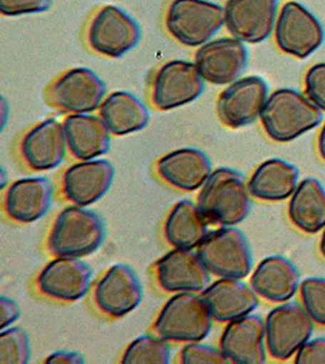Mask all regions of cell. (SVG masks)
I'll return each instance as SVG.
<instances>
[{"label": "cell", "instance_id": "6da1fadb", "mask_svg": "<svg viewBox=\"0 0 325 364\" xmlns=\"http://www.w3.org/2000/svg\"><path fill=\"white\" fill-rule=\"evenodd\" d=\"M321 112L309 97L283 87L268 96L259 118L267 136L274 142L285 144L317 128L323 120Z\"/></svg>", "mask_w": 325, "mask_h": 364}, {"label": "cell", "instance_id": "7a4b0ae2", "mask_svg": "<svg viewBox=\"0 0 325 364\" xmlns=\"http://www.w3.org/2000/svg\"><path fill=\"white\" fill-rule=\"evenodd\" d=\"M106 228L100 215L87 207L72 205L58 213L48 236V250L55 257L92 255L100 249Z\"/></svg>", "mask_w": 325, "mask_h": 364}, {"label": "cell", "instance_id": "3957f363", "mask_svg": "<svg viewBox=\"0 0 325 364\" xmlns=\"http://www.w3.org/2000/svg\"><path fill=\"white\" fill-rule=\"evenodd\" d=\"M250 191L237 170L218 168L201 187L197 205L211 225L242 224L251 211Z\"/></svg>", "mask_w": 325, "mask_h": 364}, {"label": "cell", "instance_id": "277c9868", "mask_svg": "<svg viewBox=\"0 0 325 364\" xmlns=\"http://www.w3.org/2000/svg\"><path fill=\"white\" fill-rule=\"evenodd\" d=\"M212 315L202 295L175 293L154 323L156 336L173 343H200L212 329Z\"/></svg>", "mask_w": 325, "mask_h": 364}, {"label": "cell", "instance_id": "5b68a950", "mask_svg": "<svg viewBox=\"0 0 325 364\" xmlns=\"http://www.w3.org/2000/svg\"><path fill=\"white\" fill-rule=\"evenodd\" d=\"M223 25L225 8L209 0H171L165 13L167 33L187 48L212 41Z\"/></svg>", "mask_w": 325, "mask_h": 364}, {"label": "cell", "instance_id": "8992f818", "mask_svg": "<svg viewBox=\"0 0 325 364\" xmlns=\"http://www.w3.org/2000/svg\"><path fill=\"white\" fill-rule=\"evenodd\" d=\"M106 84L96 72L75 67L55 77L44 91L46 105L65 114H87L100 107Z\"/></svg>", "mask_w": 325, "mask_h": 364}, {"label": "cell", "instance_id": "52a82bcc", "mask_svg": "<svg viewBox=\"0 0 325 364\" xmlns=\"http://www.w3.org/2000/svg\"><path fill=\"white\" fill-rule=\"evenodd\" d=\"M197 254L213 276L227 279H244L252 269L250 245L242 231L234 226H222L209 232Z\"/></svg>", "mask_w": 325, "mask_h": 364}, {"label": "cell", "instance_id": "ba28073f", "mask_svg": "<svg viewBox=\"0 0 325 364\" xmlns=\"http://www.w3.org/2000/svg\"><path fill=\"white\" fill-rule=\"evenodd\" d=\"M140 37V27L133 17L115 5H105L96 10L86 29L89 49L108 58L125 56L138 46Z\"/></svg>", "mask_w": 325, "mask_h": 364}, {"label": "cell", "instance_id": "9c48e42d", "mask_svg": "<svg viewBox=\"0 0 325 364\" xmlns=\"http://www.w3.org/2000/svg\"><path fill=\"white\" fill-rule=\"evenodd\" d=\"M204 79L195 63L171 60L162 63L151 79L150 101L159 111L183 107L204 92Z\"/></svg>", "mask_w": 325, "mask_h": 364}, {"label": "cell", "instance_id": "30bf717a", "mask_svg": "<svg viewBox=\"0 0 325 364\" xmlns=\"http://www.w3.org/2000/svg\"><path fill=\"white\" fill-rule=\"evenodd\" d=\"M264 329L272 358L288 360L311 339L314 324L304 307L297 302H285L268 314Z\"/></svg>", "mask_w": 325, "mask_h": 364}, {"label": "cell", "instance_id": "8fae6325", "mask_svg": "<svg viewBox=\"0 0 325 364\" xmlns=\"http://www.w3.org/2000/svg\"><path fill=\"white\" fill-rule=\"evenodd\" d=\"M275 44L292 58H309L324 42V29L309 9L288 1L280 9L274 27Z\"/></svg>", "mask_w": 325, "mask_h": 364}, {"label": "cell", "instance_id": "7c38bea8", "mask_svg": "<svg viewBox=\"0 0 325 364\" xmlns=\"http://www.w3.org/2000/svg\"><path fill=\"white\" fill-rule=\"evenodd\" d=\"M268 84L259 75L239 78L222 91L216 112L222 124L240 129L259 119L268 99Z\"/></svg>", "mask_w": 325, "mask_h": 364}, {"label": "cell", "instance_id": "4fadbf2b", "mask_svg": "<svg viewBox=\"0 0 325 364\" xmlns=\"http://www.w3.org/2000/svg\"><path fill=\"white\" fill-rule=\"evenodd\" d=\"M249 63L244 43L234 37H222L201 46L195 53L196 68L205 82L229 85L240 78Z\"/></svg>", "mask_w": 325, "mask_h": 364}, {"label": "cell", "instance_id": "5bb4252c", "mask_svg": "<svg viewBox=\"0 0 325 364\" xmlns=\"http://www.w3.org/2000/svg\"><path fill=\"white\" fill-rule=\"evenodd\" d=\"M93 299L96 309L111 318L130 315L143 300L142 283L125 264L111 266L96 282Z\"/></svg>", "mask_w": 325, "mask_h": 364}, {"label": "cell", "instance_id": "9a60e30c", "mask_svg": "<svg viewBox=\"0 0 325 364\" xmlns=\"http://www.w3.org/2000/svg\"><path fill=\"white\" fill-rule=\"evenodd\" d=\"M278 3L279 0H227L225 28L240 42H264L274 29Z\"/></svg>", "mask_w": 325, "mask_h": 364}, {"label": "cell", "instance_id": "2e32d148", "mask_svg": "<svg viewBox=\"0 0 325 364\" xmlns=\"http://www.w3.org/2000/svg\"><path fill=\"white\" fill-rule=\"evenodd\" d=\"M92 277V269L80 259L55 257L38 274L37 288L46 298L75 302L86 296Z\"/></svg>", "mask_w": 325, "mask_h": 364}, {"label": "cell", "instance_id": "e0dca14e", "mask_svg": "<svg viewBox=\"0 0 325 364\" xmlns=\"http://www.w3.org/2000/svg\"><path fill=\"white\" fill-rule=\"evenodd\" d=\"M115 168L106 159L80 161L65 171L61 190L66 200L78 207L99 202L113 186Z\"/></svg>", "mask_w": 325, "mask_h": 364}, {"label": "cell", "instance_id": "ac0fdd59", "mask_svg": "<svg viewBox=\"0 0 325 364\" xmlns=\"http://www.w3.org/2000/svg\"><path fill=\"white\" fill-rule=\"evenodd\" d=\"M156 281L167 293H196L209 286L210 272L192 249L175 248L155 265Z\"/></svg>", "mask_w": 325, "mask_h": 364}, {"label": "cell", "instance_id": "d6986e66", "mask_svg": "<svg viewBox=\"0 0 325 364\" xmlns=\"http://www.w3.org/2000/svg\"><path fill=\"white\" fill-rule=\"evenodd\" d=\"M67 142L63 124L51 118L34 125L22 136L20 154L26 166L34 171L58 168L66 157Z\"/></svg>", "mask_w": 325, "mask_h": 364}, {"label": "cell", "instance_id": "ffe728a7", "mask_svg": "<svg viewBox=\"0 0 325 364\" xmlns=\"http://www.w3.org/2000/svg\"><path fill=\"white\" fill-rule=\"evenodd\" d=\"M220 348L234 364H262L267 357L264 321L247 315L227 324L220 340Z\"/></svg>", "mask_w": 325, "mask_h": 364}, {"label": "cell", "instance_id": "44dd1931", "mask_svg": "<svg viewBox=\"0 0 325 364\" xmlns=\"http://www.w3.org/2000/svg\"><path fill=\"white\" fill-rule=\"evenodd\" d=\"M53 185L44 176L14 181L4 196V210L17 224H32L46 215L51 207Z\"/></svg>", "mask_w": 325, "mask_h": 364}, {"label": "cell", "instance_id": "7402d4cb", "mask_svg": "<svg viewBox=\"0 0 325 364\" xmlns=\"http://www.w3.org/2000/svg\"><path fill=\"white\" fill-rule=\"evenodd\" d=\"M156 171L170 186L183 192H194L200 190L212 174V163L200 149L185 147L160 158Z\"/></svg>", "mask_w": 325, "mask_h": 364}, {"label": "cell", "instance_id": "603a6c76", "mask_svg": "<svg viewBox=\"0 0 325 364\" xmlns=\"http://www.w3.org/2000/svg\"><path fill=\"white\" fill-rule=\"evenodd\" d=\"M213 321L229 323L251 315L259 307V295L240 279L220 278L201 291Z\"/></svg>", "mask_w": 325, "mask_h": 364}, {"label": "cell", "instance_id": "cb8c5ba5", "mask_svg": "<svg viewBox=\"0 0 325 364\" xmlns=\"http://www.w3.org/2000/svg\"><path fill=\"white\" fill-rule=\"evenodd\" d=\"M300 273L292 262L279 255L263 259L254 269L250 287L266 301H289L300 288Z\"/></svg>", "mask_w": 325, "mask_h": 364}, {"label": "cell", "instance_id": "d4e9b609", "mask_svg": "<svg viewBox=\"0 0 325 364\" xmlns=\"http://www.w3.org/2000/svg\"><path fill=\"white\" fill-rule=\"evenodd\" d=\"M63 124L67 149L76 159L91 161L108 154L111 133L100 117L67 114Z\"/></svg>", "mask_w": 325, "mask_h": 364}, {"label": "cell", "instance_id": "484cf974", "mask_svg": "<svg viewBox=\"0 0 325 364\" xmlns=\"http://www.w3.org/2000/svg\"><path fill=\"white\" fill-rule=\"evenodd\" d=\"M296 166L278 158L261 163L247 182L250 195L262 202H282L290 198L299 186Z\"/></svg>", "mask_w": 325, "mask_h": 364}, {"label": "cell", "instance_id": "4316f807", "mask_svg": "<svg viewBox=\"0 0 325 364\" xmlns=\"http://www.w3.org/2000/svg\"><path fill=\"white\" fill-rule=\"evenodd\" d=\"M209 220L199 205L183 199L172 208L163 225V235L173 248L195 249L209 235Z\"/></svg>", "mask_w": 325, "mask_h": 364}, {"label": "cell", "instance_id": "83f0119b", "mask_svg": "<svg viewBox=\"0 0 325 364\" xmlns=\"http://www.w3.org/2000/svg\"><path fill=\"white\" fill-rule=\"evenodd\" d=\"M99 117L115 136L140 132L150 119L145 105L127 91H115L106 96L99 107Z\"/></svg>", "mask_w": 325, "mask_h": 364}, {"label": "cell", "instance_id": "f1b7e54d", "mask_svg": "<svg viewBox=\"0 0 325 364\" xmlns=\"http://www.w3.org/2000/svg\"><path fill=\"white\" fill-rule=\"evenodd\" d=\"M289 219L292 225L307 235L325 228V190L316 178H304L290 197Z\"/></svg>", "mask_w": 325, "mask_h": 364}, {"label": "cell", "instance_id": "f546056e", "mask_svg": "<svg viewBox=\"0 0 325 364\" xmlns=\"http://www.w3.org/2000/svg\"><path fill=\"white\" fill-rule=\"evenodd\" d=\"M123 364H168L171 362V348L162 338L138 336L127 346L121 357Z\"/></svg>", "mask_w": 325, "mask_h": 364}, {"label": "cell", "instance_id": "4dcf8cb0", "mask_svg": "<svg viewBox=\"0 0 325 364\" xmlns=\"http://www.w3.org/2000/svg\"><path fill=\"white\" fill-rule=\"evenodd\" d=\"M31 350L27 333L20 327H9L0 333V363L26 364Z\"/></svg>", "mask_w": 325, "mask_h": 364}, {"label": "cell", "instance_id": "1f68e13d", "mask_svg": "<svg viewBox=\"0 0 325 364\" xmlns=\"http://www.w3.org/2000/svg\"><path fill=\"white\" fill-rule=\"evenodd\" d=\"M301 300L313 322L325 327V279L306 278L300 284Z\"/></svg>", "mask_w": 325, "mask_h": 364}, {"label": "cell", "instance_id": "d6a6232c", "mask_svg": "<svg viewBox=\"0 0 325 364\" xmlns=\"http://www.w3.org/2000/svg\"><path fill=\"white\" fill-rule=\"evenodd\" d=\"M180 363L183 364H225L228 358L221 351L211 345L200 343H187L180 353Z\"/></svg>", "mask_w": 325, "mask_h": 364}, {"label": "cell", "instance_id": "836d02e7", "mask_svg": "<svg viewBox=\"0 0 325 364\" xmlns=\"http://www.w3.org/2000/svg\"><path fill=\"white\" fill-rule=\"evenodd\" d=\"M304 92L313 104L325 112V63L313 65L306 72Z\"/></svg>", "mask_w": 325, "mask_h": 364}, {"label": "cell", "instance_id": "e575fe53", "mask_svg": "<svg viewBox=\"0 0 325 364\" xmlns=\"http://www.w3.org/2000/svg\"><path fill=\"white\" fill-rule=\"evenodd\" d=\"M53 5V0H0V14L15 17L29 14L46 13Z\"/></svg>", "mask_w": 325, "mask_h": 364}, {"label": "cell", "instance_id": "d590c367", "mask_svg": "<svg viewBox=\"0 0 325 364\" xmlns=\"http://www.w3.org/2000/svg\"><path fill=\"white\" fill-rule=\"evenodd\" d=\"M296 364H325V338L309 340L295 355Z\"/></svg>", "mask_w": 325, "mask_h": 364}, {"label": "cell", "instance_id": "8d00e7d4", "mask_svg": "<svg viewBox=\"0 0 325 364\" xmlns=\"http://www.w3.org/2000/svg\"><path fill=\"white\" fill-rule=\"evenodd\" d=\"M21 315V309L15 300L5 295L0 296V329L11 327Z\"/></svg>", "mask_w": 325, "mask_h": 364}, {"label": "cell", "instance_id": "74e56055", "mask_svg": "<svg viewBox=\"0 0 325 364\" xmlns=\"http://www.w3.org/2000/svg\"><path fill=\"white\" fill-rule=\"evenodd\" d=\"M84 362L86 360L80 353L72 351H56L44 360L46 364H83Z\"/></svg>", "mask_w": 325, "mask_h": 364}, {"label": "cell", "instance_id": "f35d334b", "mask_svg": "<svg viewBox=\"0 0 325 364\" xmlns=\"http://www.w3.org/2000/svg\"><path fill=\"white\" fill-rule=\"evenodd\" d=\"M318 154L321 156V159L325 161V122L323 127H321L319 135H318Z\"/></svg>", "mask_w": 325, "mask_h": 364}, {"label": "cell", "instance_id": "ab89813d", "mask_svg": "<svg viewBox=\"0 0 325 364\" xmlns=\"http://www.w3.org/2000/svg\"><path fill=\"white\" fill-rule=\"evenodd\" d=\"M319 250H321V255L325 257V228L323 233H321V243H319Z\"/></svg>", "mask_w": 325, "mask_h": 364}, {"label": "cell", "instance_id": "60d3db41", "mask_svg": "<svg viewBox=\"0 0 325 364\" xmlns=\"http://www.w3.org/2000/svg\"><path fill=\"white\" fill-rule=\"evenodd\" d=\"M0 187H1V190H4L5 187H6V174H5L4 168H1V174H0Z\"/></svg>", "mask_w": 325, "mask_h": 364}]
</instances>
